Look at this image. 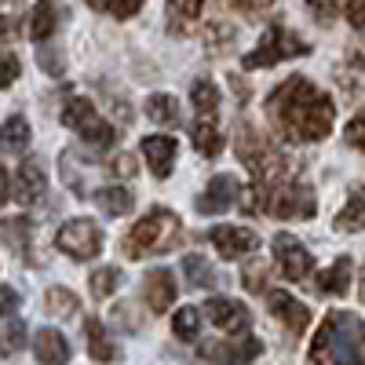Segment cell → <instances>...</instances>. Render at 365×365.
Returning a JSON list of instances; mask_svg holds the SVG:
<instances>
[{
  "instance_id": "cell-31",
  "label": "cell",
  "mask_w": 365,
  "mask_h": 365,
  "mask_svg": "<svg viewBox=\"0 0 365 365\" xmlns=\"http://www.w3.org/2000/svg\"><path fill=\"white\" fill-rule=\"evenodd\" d=\"M197 329H201V311L197 307H179L172 318V332L179 340H197Z\"/></svg>"
},
{
  "instance_id": "cell-12",
  "label": "cell",
  "mask_w": 365,
  "mask_h": 365,
  "mask_svg": "<svg viewBox=\"0 0 365 365\" xmlns=\"http://www.w3.org/2000/svg\"><path fill=\"white\" fill-rule=\"evenodd\" d=\"M267 303H270V314L278 318L289 332H303V329L311 325V307H307V303H299L296 296H289L282 289H270L267 292Z\"/></svg>"
},
{
  "instance_id": "cell-3",
  "label": "cell",
  "mask_w": 365,
  "mask_h": 365,
  "mask_svg": "<svg viewBox=\"0 0 365 365\" xmlns=\"http://www.w3.org/2000/svg\"><path fill=\"white\" fill-rule=\"evenodd\" d=\"M245 208L249 212H267L274 220H311L318 212L314 190L303 187L296 179H282V182H270V187H252L245 190Z\"/></svg>"
},
{
  "instance_id": "cell-20",
  "label": "cell",
  "mask_w": 365,
  "mask_h": 365,
  "mask_svg": "<svg viewBox=\"0 0 365 365\" xmlns=\"http://www.w3.org/2000/svg\"><path fill=\"white\" fill-rule=\"evenodd\" d=\"M58 29V4L55 0H41V4L29 11V37L34 41H48Z\"/></svg>"
},
{
  "instance_id": "cell-8",
  "label": "cell",
  "mask_w": 365,
  "mask_h": 365,
  "mask_svg": "<svg viewBox=\"0 0 365 365\" xmlns=\"http://www.w3.org/2000/svg\"><path fill=\"white\" fill-rule=\"evenodd\" d=\"M274 259H278V267H282V274L289 282H303L314 270L311 249L303 245L299 237H292V234H278V237H274Z\"/></svg>"
},
{
  "instance_id": "cell-11",
  "label": "cell",
  "mask_w": 365,
  "mask_h": 365,
  "mask_svg": "<svg viewBox=\"0 0 365 365\" xmlns=\"http://www.w3.org/2000/svg\"><path fill=\"white\" fill-rule=\"evenodd\" d=\"M263 354V344L256 336H241V340H227V344H205L201 358L216 361V365H245L252 358Z\"/></svg>"
},
{
  "instance_id": "cell-5",
  "label": "cell",
  "mask_w": 365,
  "mask_h": 365,
  "mask_svg": "<svg viewBox=\"0 0 365 365\" xmlns=\"http://www.w3.org/2000/svg\"><path fill=\"white\" fill-rule=\"evenodd\" d=\"M58 117H63V125H66L70 132H77L88 146H96V150H110V146L117 143L113 125H106V120L96 113V106H91L88 99H70Z\"/></svg>"
},
{
  "instance_id": "cell-14",
  "label": "cell",
  "mask_w": 365,
  "mask_h": 365,
  "mask_svg": "<svg viewBox=\"0 0 365 365\" xmlns=\"http://www.w3.org/2000/svg\"><path fill=\"white\" fill-rule=\"evenodd\" d=\"M175 278H172V270L158 267V270H150L146 278H143V299H146V307L154 311V314H165L172 303H175Z\"/></svg>"
},
{
  "instance_id": "cell-19",
  "label": "cell",
  "mask_w": 365,
  "mask_h": 365,
  "mask_svg": "<svg viewBox=\"0 0 365 365\" xmlns=\"http://www.w3.org/2000/svg\"><path fill=\"white\" fill-rule=\"evenodd\" d=\"M84 340H88V354L96 358V361H117V344L110 340V332L103 329L99 318H88L84 322Z\"/></svg>"
},
{
  "instance_id": "cell-43",
  "label": "cell",
  "mask_w": 365,
  "mask_h": 365,
  "mask_svg": "<svg viewBox=\"0 0 365 365\" xmlns=\"http://www.w3.org/2000/svg\"><path fill=\"white\" fill-rule=\"evenodd\" d=\"M347 19L354 29H365V0H347Z\"/></svg>"
},
{
  "instance_id": "cell-7",
  "label": "cell",
  "mask_w": 365,
  "mask_h": 365,
  "mask_svg": "<svg viewBox=\"0 0 365 365\" xmlns=\"http://www.w3.org/2000/svg\"><path fill=\"white\" fill-rule=\"evenodd\" d=\"M55 245L63 249L70 259H96L103 252V230L91 220H66L55 234Z\"/></svg>"
},
{
  "instance_id": "cell-15",
  "label": "cell",
  "mask_w": 365,
  "mask_h": 365,
  "mask_svg": "<svg viewBox=\"0 0 365 365\" xmlns=\"http://www.w3.org/2000/svg\"><path fill=\"white\" fill-rule=\"evenodd\" d=\"M48 190V179H44V168L37 161H22L19 172H15V201L19 205H37Z\"/></svg>"
},
{
  "instance_id": "cell-13",
  "label": "cell",
  "mask_w": 365,
  "mask_h": 365,
  "mask_svg": "<svg viewBox=\"0 0 365 365\" xmlns=\"http://www.w3.org/2000/svg\"><path fill=\"white\" fill-rule=\"evenodd\" d=\"M208 241L216 245V252L223 259H241V256H249L256 245H259V237L245 227H212Z\"/></svg>"
},
{
  "instance_id": "cell-25",
  "label": "cell",
  "mask_w": 365,
  "mask_h": 365,
  "mask_svg": "<svg viewBox=\"0 0 365 365\" xmlns=\"http://www.w3.org/2000/svg\"><path fill=\"white\" fill-rule=\"evenodd\" d=\"M190 103H194V113L197 120H216V110H220V91L212 81H197L190 88Z\"/></svg>"
},
{
  "instance_id": "cell-44",
  "label": "cell",
  "mask_w": 365,
  "mask_h": 365,
  "mask_svg": "<svg viewBox=\"0 0 365 365\" xmlns=\"http://www.w3.org/2000/svg\"><path fill=\"white\" fill-rule=\"evenodd\" d=\"M8 201V172H4V165H0V205Z\"/></svg>"
},
{
  "instance_id": "cell-30",
  "label": "cell",
  "mask_w": 365,
  "mask_h": 365,
  "mask_svg": "<svg viewBox=\"0 0 365 365\" xmlns=\"http://www.w3.org/2000/svg\"><path fill=\"white\" fill-rule=\"evenodd\" d=\"M120 282H125V274H120L117 267H99L96 274H91V296L96 299H106L120 289Z\"/></svg>"
},
{
  "instance_id": "cell-41",
  "label": "cell",
  "mask_w": 365,
  "mask_h": 365,
  "mask_svg": "<svg viewBox=\"0 0 365 365\" xmlns=\"http://www.w3.org/2000/svg\"><path fill=\"white\" fill-rule=\"evenodd\" d=\"M15 307H19V292L8 289V285H0V318H4V314H15Z\"/></svg>"
},
{
  "instance_id": "cell-46",
  "label": "cell",
  "mask_w": 365,
  "mask_h": 365,
  "mask_svg": "<svg viewBox=\"0 0 365 365\" xmlns=\"http://www.w3.org/2000/svg\"><path fill=\"white\" fill-rule=\"evenodd\" d=\"M361 299H365V278H361Z\"/></svg>"
},
{
  "instance_id": "cell-21",
  "label": "cell",
  "mask_w": 365,
  "mask_h": 365,
  "mask_svg": "<svg viewBox=\"0 0 365 365\" xmlns=\"http://www.w3.org/2000/svg\"><path fill=\"white\" fill-rule=\"evenodd\" d=\"M96 205L106 216H128L135 208V194L125 190V187H103V190H96Z\"/></svg>"
},
{
  "instance_id": "cell-36",
  "label": "cell",
  "mask_w": 365,
  "mask_h": 365,
  "mask_svg": "<svg viewBox=\"0 0 365 365\" xmlns=\"http://www.w3.org/2000/svg\"><path fill=\"white\" fill-rule=\"evenodd\" d=\"M263 274H267V263H249L245 270H241V278H245V289H252V292H263L267 285H263Z\"/></svg>"
},
{
  "instance_id": "cell-16",
  "label": "cell",
  "mask_w": 365,
  "mask_h": 365,
  "mask_svg": "<svg viewBox=\"0 0 365 365\" xmlns=\"http://www.w3.org/2000/svg\"><path fill=\"white\" fill-rule=\"evenodd\" d=\"M143 158L158 179H168L172 165H175V139L172 135H146L143 139Z\"/></svg>"
},
{
  "instance_id": "cell-22",
  "label": "cell",
  "mask_w": 365,
  "mask_h": 365,
  "mask_svg": "<svg viewBox=\"0 0 365 365\" xmlns=\"http://www.w3.org/2000/svg\"><path fill=\"white\" fill-rule=\"evenodd\" d=\"M201 8H205V0H168V29L172 34L190 29L201 19Z\"/></svg>"
},
{
  "instance_id": "cell-33",
  "label": "cell",
  "mask_w": 365,
  "mask_h": 365,
  "mask_svg": "<svg viewBox=\"0 0 365 365\" xmlns=\"http://www.w3.org/2000/svg\"><path fill=\"white\" fill-rule=\"evenodd\" d=\"M26 347V325L11 322L4 332H0V354H19Z\"/></svg>"
},
{
  "instance_id": "cell-40",
  "label": "cell",
  "mask_w": 365,
  "mask_h": 365,
  "mask_svg": "<svg viewBox=\"0 0 365 365\" xmlns=\"http://www.w3.org/2000/svg\"><path fill=\"white\" fill-rule=\"evenodd\" d=\"M234 4H237L241 11H245L249 19H263V15L274 8V0H234Z\"/></svg>"
},
{
  "instance_id": "cell-28",
  "label": "cell",
  "mask_w": 365,
  "mask_h": 365,
  "mask_svg": "<svg viewBox=\"0 0 365 365\" xmlns=\"http://www.w3.org/2000/svg\"><path fill=\"white\" fill-rule=\"evenodd\" d=\"M29 146V120L26 117H8L0 125V150H26Z\"/></svg>"
},
{
  "instance_id": "cell-45",
  "label": "cell",
  "mask_w": 365,
  "mask_h": 365,
  "mask_svg": "<svg viewBox=\"0 0 365 365\" xmlns=\"http://www.w3.org/2000/svg\"><path fill=\"white\" fill-rule=\"evenodd\" d=\"M354 63H358V66H365V41L354 48Z\"/></svg>"
},
{
  "instance_id": "cell-39",
  "label": "cell",
  "mask_w": 365,
  "mask_h": 365,
  "mask_svg": "<svg viewBox=\"0 0 365 365\" xmlns=\"http://www.w3.org/2000/svg\"><path fill=\"white\" fill-rule=\"evenodd\" d=\"M340 4H347V0H307V8H311L322 22L336 15V11H340Z\"/></svg>"
},
{
  "instance_id": "cell-27",
  "label": "cell",
  "mask_w": 365,
  "mask_h": 365,
  "mask_svg": "<svg viewBox=\"0 0 365 365\" xmlns=\"http://www.w3.org/2000/svg\"><path fill=\"white\" fill-rule=\"evenodd\" d=\"M361 227H365V190H354V194L347 197V205L336 212V230L354 234V230H361Z\"/></svg>"
},
{
  "instance_id": "cell-34",
  "label": "cell",
  "mask_w": 365,
  "mask_h": 365,
  "mask_svg": "<svg viewBox=\"0 0 365 365\" xmlns=\"http://www.w3.org/2000/svg\"><path fill=\"white\" fill-rule=\"evenodd\" d=\"M0 237L4 241H11V245L22 252L26 249V237H29V220H8V223H0Z\"/></svg>"
},
{
  "instance_id": "cell-17",
  "label": "cell",
  "mask_w": 365,
  "mask_h": 365,
  "mask_svg": "<svg viewBox=\"0 0 365 365\" xmlns=\"http://www.w3.org/2000/svg\"><path fill=\"white\" fill-rule=\"evenodd\" d=\"M34 354L41 365H66L70 361V344L58 329H37L34 336Z\"/></svg>"
},
{
  "instance_id": "cell-32",
  "label": "cell",
  "mask_w": 365,
  "mask_h": 365,
  "mask_svg": "<svg viewBox=\"0 0 365 365\" xmlns=\"http://www.w3.org/2000/svg\"><path fill=\"white\" fill-rule=\"evenodd\" d=\"M88 4L103 15H113V19H132L143 8V0H88Z\"/></svg>"
},
{
  "instance_id": "cell-26",
  "label": "cell",
  "mask_w": 365,
  "mask_h": 365,
  "mask_svg": "<svg viewBox=\"0 0 365 365\" xmlns=\"http://www.w3.org/2000/svg\"><path fill=\"white\" fill-rule=\"evenodd\" d=\"M194 146L201 158H216L223 150V132L216 128V120H194V132H190Z\"/></svg>"
},
{
  "instance_id": "cell-24",
  "label": "cell",
  "mask_w": 365,
  "mask_h": 365,
  "mask_svg": "<svg viewBox=\"0 0 365 365\" xmlns=\"http://www.w3.org/2000/svg\"><path fill=\"white\" fill-rule=\"evenodd\" d=\"M182 278H187L194 289H212V285L220 282V274L212 270V263L205 256L190 252V256H182Z\"/></svg>"
},
{
  "instance_id": "cell-10",
  "label": "cell",
  "mask_w": 365,
  "mask_h": 365,
  "mask_svg": "<svg viewBox=\"0 0 365 365\" xmlns=\"http://www.w3.org/2000/svg\"><path fill=\"white\" fill-rule=\"evenodd\" d=\"M205 318L216 325V329H223V332H241V329L252 325L249 307H241V303L230 299V296H212L205 303Z\"/></svg>"
},
{
  "instance_id": "cell-38",
  "label": "cell",
  "mask_w": 365,
  "mask_h": 365,
  "mask_svg": "<svg viewBox=\"0 0 365 365\" xmlns=\"http://www.w3.org/2000/svg\"><path fill=\"white\" fill-rule=\"evenodd\" d=\"M37 58H41V66H44L51 77H58V73H63V55H58L55 48H48V44H44V48L37 51Z\"/></svg>"
},
{
  "instance_id": "cell-35",
  "label": "cell",
  "mask_w": 365,
  "mask_h": 365,
  "mask_svg": "<svg viewBox=\"0 0 365 365\" xmlns=\"http://www.w3.org/2000/svg\"><path fill=\"white\" fill-rule=\"evenodd\" d=\"M19 73H22L19 58H15L11 51H0V88H11V84L19 81Z\"/></svg>"
},
{
  "instance_id": "cell-2",
  "label": "cell",
  "mask_w": 365,
  "mask_h": 365,
  "mask_svg": "<svg viewBox=\"0 0 365 365\" xmlns=\"http://www.w3.org/2000/svg\"><path fill=\"white\" fill-rule=\"evenodd\" d=\"M311 365H365V322L351 311H329L311 344Z\"/></svg>"
},
{
  "instance_id": "cell-18",
  "label": "cell",
  "mask_w": 365,
  "mask_h": 365,
  "mask_svg": "<svg viewBox=\"0 0 365 365\" xmlns=\"http://www.w3.org/2000/svg\"><path fill=\"white\" fill-rule=\"evenodd\" d=\"M351 270H354V263H351L347 256H340L332 267L322 270L318 292H322V296H347V292H351Z\"/></svg>"
},
{
  "instance_id": "cell-6",
  "label": "cell",
  "mask_w": 365,
  "mask_h": 365,
  "mask_svg": "<svg viewBox=\"0 0 365 365\" xmlns=\"http://www.w3.org/2000/svg\"><path fill=\"white\" fill-rule=\"evenodd\" d=\"M311 44H303L292 29L285 26H270L267 34L259 37V44L245 55V70H263V66H274L282 58H296V55H307Z\"/></svg>"
},
{
  "instance_id": "cell-29",
  "label": "cell",
  "mask_w": 365,
  "mask_h": 365,
  "mask_svg": "<svg viewBox=\"0 0 365 365\" xmlns=\"http://www.w3.org/2000/svg\"><path fill=\"white\" fill-rule=\"evenodd\" d=\"M44 311L51 318H70V314H77V296L63 285H55V289L44 292Z\"/></svg>"
},
{
  "instance_id": "cell-4",
  "label": "cell",
  "mask_w": 365,
  "mask_h": 365,
  "mask_svg": "<svg viewBox=\"0 0 365 365\" xmlns=\"http://www.w3.org/2000/svg\"><path fill=\"white\" fill-rule=\"evenodd\" d=\"M182 241V223L175 212L168 208H150L146 216L125 234L120 249L128 259H146V256H165L172 249H179Z\"/></svg>"
},
{
  "instance_id": "cell-37",
  "label": "cell",
  "mask_w": 365,
  "mask_h": 365,
  "mask_svg": "<svg viewBox=\"0 0 365 365\" xmlns=\"http://www.w3.org/2000/svg\"><path fill=\"white\" fill-rule=\"evenodd\" d=\"M347 146H358V150H365V113H358V117H351V125H347Z\"/></svg>"
},
{
  "instance_id": "cell-1",
  "label": "cell",
  "mask_w": 365,
  "mask_h": 365,
  "mask_svg": "<svg viewBox=\"0 0 365 365\" xmlns=\"http://www.w3.org/2000/svg\"><path fill=\"white\" fill-rule=\"evenodd\" d=\"M267 117L292 143H318L332 132V99L307 77H289L270 91Z\"/></svg>"
},
{
  "instance_id": "cell-9",
  "label": "cell",
  "mask_w": 365,
  "mask_h": 365,
  "mask_svg": "<svg viewBox=\"0 0 365 365\" xmlns=\"http://www.w3.org/2000/svg\"><path fill=\"white\" fill-rule=\"evenodd\" d=\"M241 194H245V187L234 179V175H212V182L205 187V194L197 197V212L201 216H220V212L234 208L241 201Z\"/></svg>"
},
{
  "instance_id": "cell-23",
  "label": "cell",
  "mask_w": 365,
  "mask_h": 365,
  "mask_svg": "<svg viewBox=\"0 0 365 365\" xmlns=\"http://www.w3.org/2000/svg\"><path fill=\"white\" fill-rule=\"evenodd\" d=\"M146 117L154 120V125H179L182 106H179L175 96H165V91H158V96L146 99Z\"/></svg>"
},
{
  "instance_id": "cell-42",
  "label": "cell",
  "mask_w": 365,
  "mask_h": 365,
  "mask_svg": "<svg viewBox=\"0 0 365 365\" xmlns=\"http://www.w3.org/2000/svg\"><path fill=\"white\" fill-rule=\"evenodd\" d=\"M110 175H125V179H128V175H135V161H132L128 154L113 158V161H110Z\"/></svg>"
}]
</instances>
